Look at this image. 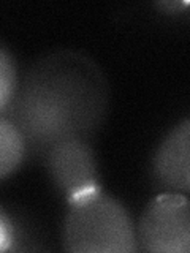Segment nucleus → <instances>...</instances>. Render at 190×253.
Returning a JSON list of instances; mask_svg holds the SVG:
<instances>
[{
  "instance_id": "f257e3e1",
  "label": "nucleus",
  "mask_w": 190,
  "mask_h": 253,
  "mask_svg": "<svg viewBox=\"0 0 190 253\" xmlns=\"http://www.w3.org/2000/svg\"><path fill=\"white\" fill-rule=\"evenodd\" d=\"M109 100L108 78L97 60L83 51L57 49L19 75L2 114L19 130L29 160L42 162L57 142L97 136Z\"/></svg>"
},
{
  "instance_id": "423d86ee",
  "label": "nucleus",
  "mask_w": 190,
  "mask_h": 253,
  "mask_svg": "<svg viewBox=\"0 0 190 253\" xmlns=\"http://www.w3.org/2000/svg\"><path fill=\"white\" fill-rule=\"evenodd\" d=\"M26 158V144L19 130L0 113V180L18 171Z\"/></svg>"
},
{
  "instance_id": "0eeeda50",
  "label": "nucleus",
  "mask_w": 190,
  "mask_h": 253,
  "mask_svg": "<svg viewBox=\"0 0 190 253\" xmlns=\"http://www.w3.org/2000/svg\"><path fill=\"white\" fill-rule=\"evenodd\" d=\"M18 79L19 73L14 57L5 46L0 44V113L11 101Z\"/></svg>"
},
{
  "instance_id": "f03ea898",
  "label": "nucleus",
  "mask_w": 190,
  "mask_h": 253,
  "mask_svg": "<svg viewBox=\"0 0 190 253\" xmlns=\"http://www.w3.org/2000/svg\"><path fill=\"white\" fill-rule=\"evenodd\" d=\"M62 247L70 253H135L137 225L129 209L100 187L67 203Z\"/></svg>"
},
{
  "instance_id": "20e7f679",
  "label": "nucleus",
  "mask_w": 190,
  "mask_h": 253,
  "mask_svg": "<svg viewBox=\"0 0 190 253\" xmlns=\"http://www.w3.org/2000/svg\"><path fill=\"white\" fill-rule=\"evenodd\" d=\"M54 188L67 203L101 187L92 141L68 139L54 144L43 157Z\"/></svg>"
},
{
  "instance_id": "39448f33",
  "label": "nucleus",
  "mask_w": 190,
  "mask_h": 253,
  "mask_svg": "<svg viewBox=\"0 0 190 253\" xmlns=\"http://www.w3.org/2000/svg\"><path fill=\"white\" fill-rule=\"evenodd\" d=\"M150 176L162 192H190V121L182 119L162 138L152 157Z\"/></svg>"
},
{
  "instance_id": "1a4fd4ad",
  "label": "nucleus",
  "mask_w": 190,
  "mask_h": 253,
  "mask_svg": "<svg viewBox=\"0 0 190 253\" xmlns=\"http://www.w3.org/2000/svg\"><path fill=\"white\" fill-rule=\"evenodd\" d=\"M157 8H160L162 13L176 14V13H181L182 8H187V2H158Z\"/></svg>"
},
{
  "instance_id": "7ed1b4c3",
  "label": "nucleus",
  "mask_w": 190,
  "mask_h": 253,
  "mask_svg": "<svg viewBox=\"0 0 190 253\" xmlns=\"http://www.w3.org/2000/svg\"><path fill=\"white\" fill-rule=\"evenodd\" d=\"M137 244L147 253H189V196L162 192L152 198L137 223Z\"/></svg>"
},
{
  "instance_id": "6e6552de",
  "label": "nucleus",
  "mask_w": 190,
  "mask_h": 253,
  "mask_svg": "<svg viewBox=\"0 0 190 253\" xmlns=\"http://www.w3.org/2000/svg\"><path fill=\"white\" fill-rule=\"evenodd\" d=\"M16 229L11 217L0 208V252H8L14 249Z\"/></svg>"
}]
</instances>
